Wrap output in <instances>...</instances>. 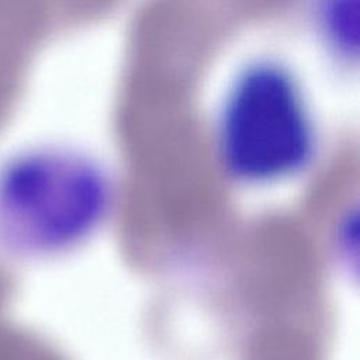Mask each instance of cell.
Instances as JSON below:
<instances>
[{"mask_svg":"<svg viewBox=\"0 0 360 360\" xmlns=\"http://www.w3.org/2000/svg\"><path fill=\"white\" fill-rule=\"evenodd\" d=\"M315 22L325 42L343 56L356 46L357 0H318L314 4Z\"/></svg>","mask_w":360,"mask_h":360,"instance_id":"cell-3","label":"cell"},{"mask_svg":"<svg viewBox=\"0 0 360 360\" xmlns=\"http://www.w3.org/2000/svg\"><path fill=\"white\" fill-rule=\"evenodd\" d=\"M11 214L37 252L66 250L97 232L112 202L105 170L86 155L44 148L11 163Z\"/></svg>","mask_w":360,"mask_h":360,"instance_id":"cell-2","label":"cell"},{"mask_svg":"<svg viewBox=\"0 0 360 360\" xmlns=\"http://www.w3.org/2000/svg\"><path fill=\"white\" fill-rule=\"evenodd\" d=\"M214 146L222 170L242 184L300 174L315 156L318 129L294 70L270 58L240 68L219 103Z\"/></svg>","mask_w":360,"mask_h":360,"instance_id":"cell-1","label":"cell"}]
</instances>
